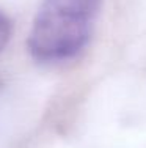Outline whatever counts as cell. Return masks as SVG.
Returning a JSON list of instances; mask_svg holds the SVG:
<instances>
[{"mask_svg":"<svg viewBox=\"0 0 146 148\" xmlns=\"http://www.w3.org/2000/svg\"><path fill=\"white\" fill-rule=\"evenodd\" d=\"M99 0H43L29 36L36 62L63 63L88 43Z\"/></svg>","mask_w":146,"mask_h":148,"instance_id":"cell-1","label":"cell"},{"mask_svg":"<svg viewBox=\"0 0 146 148\" xmlns=\"http://www.w3.org/2000/svg\"><path fill=\"white\" fill-rule=\"evenodd\" d=\"M10 33H11V25L10 21L6 19V16L0 11V52L3 51V47L6 46L10 40Z\"/></svg>","mask_w":146,"mask_h":148,"instance_id":"cell-2","label":"cell"}]
</instances>
